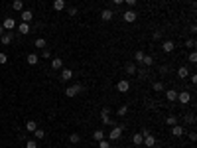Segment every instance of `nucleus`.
I'll return each mask as SVG.
<instances>
[{
  "mask_svg": "<svg viewBox=\"0 0 197 148\" xmlns=\"http://www.w3.org/2000/svg\"><path fill=\"white\" fill-rule=\"evenodd\" d=\"M124 128H126L124 125H114V126H112V130H111V134H108V138H111V140H120Z\"/></svg>",
  "mask_w": 197,
  "mask_h": 148,
  "instance_id": "1",
  "label": "nucleus"
},
{
  "mask_svg": "<svg viewBox=\"0 0 197 148\" xmlns=\"http://www.w3.org/2000/svg\"><path fill=\"white\" fill-rule=\"evenodd\" d=\"M175 101H179L181 105H187L191 101V93L189 91H178V99Z\"/></svg>",
  "mask_w": 197,
  "mask_h": 148,
  "instance_id": "2",
  "label": "nucleus"
},
{
  "mask_svg": "<svg viewBox=\"0 0 197 148\" xmlns=\"http://www.w3.org/2000/svg\"><path fill=\"white\" fill-rule=\"evenodd\" d=\"M81 85H79V83H75V85H71V87H67L65 89V95L67 97H75V95H79V93H81Z\"/></svg>",
  "mask_w": 197,
  "mask_h": 148,
  "instance_id": "3",
  "label": "nucleus"
},
{
  "mask_svg": "<svg viewBox=\"0 0 197 148\" xmlns=\"http://www.w3.org/2000/svg\"><path fill=\"white\" fill-rule=\"evenodd\" d=\"M148 75H150V69H148V67H140V65H138L136 77L140 79V81H146V79H148Z\"/></svg>",
  "mask_w": 197,
  "mask_h": 148,
  "instance_id": "4",
  "label": "nucleus"
},
{
  "mask_svg": "<svg viewBox=\"0 0 197 148\" xmlns=\"http://www.w3.org/2000/svg\"><path fill=\"white\" fill-rule=\"evenodd\" d=\"M122 18H124V22H128V24H132V22H136V18H138V14L134 10H126L122 14Z\"/></svg>",
  "mask_w": 197,
  "mask_h": 148,
  "instance_id": "5",
  "label": "nucleus"
},
{
  "mask_svg": "<svg viewBox=\"0 0 197 148\" xmlns=\"http://www.w3.org/2000/svg\"><path fill=\"white\" fill-rule=\"evenodd\" d=\"M116 89H118L120 93H128L130 91V83H128L126 79H120V81L116 83Z\"/></svg>",
  "mask_w": 197,
  "mask_h": 148,
  "instance_id": "6",
  "label": "nucleus"
},
{
  "mask_svg": "<svg viewBox=\"0 0 197 148\" xmlns=\"http://www.w3.org/2000/svg\"><path fill=\"white\" fill-rule=\"evenodd\" d=\"M32 30H33V28H32L28 22H22V24L18 26V34H20V36H26V34H30Z\"/></svg>",
  "mask_w": 197,
  "mask_h": 148,
  "instance_id": "7",
  "label": "nucleus"
},
{
  "mask_svg": "<svg viewBox=\"0 0 197 148\" xmlns=\"http://www.w3.org/2000/svg\"><path fill=\"white\" fill-rule=\"evenodd\" d=\"M162 49H164L166 53H171V52L175 49V44H174L171 40H167V42H164V44H162Z\"/></svg>",
  "mask_w": 197,
  "mask_h": 148,
  "instance_id": "8",
  "label": "nucleus"
},
{
  "mask_svg": "<svg viewBox=\"0 0 197 148\" xmlns=\"http://www.w3.org/2000/svg\"><path fill=\"white\" fill-rule=\"evenodd\" d=\"M112 16H114V12H112L111 8H104V10L100 12V18H103L104 22H108V20H112Z\"/></svg>",
  "mask_w": 197,
  "mask_h": 148,
  "instance_id": "9",
  "label": "nucleus"
},
{
  "mask_svg": "<svg viewBox=\"0 0 197 148\" xmlns=\"http://www.w3.org/2000/svg\"><path fill=\"white\" fill-rule=\"evenodd\" d=\"M2 26H4V30H14L16 28V20L14 18H6L2 22Z\"/></svg>",
  "mask_w": 197,
  "mask_h": 148,
  "instance_id": "10",
  "label": "nucleus"
},
{
  "mask_svg": "<svg viewBox=\"0 0 197 148\" xmlns=\"http://www.w3.org/2000/svg\"><path fill=\"white\" fill-rule=\"evenodd\" d=\"M171 134H174V136H183V134H185V130H183V126L174 125V126H171Z\"/></svg>",
  "mask_w": 197,
  "mask_h": 148,
  "instance_id": "11",
  "label": "nucleus"
},
{
  "mask_svg": "<svg viewBox=\"0 0 197 148\" xmlns=\"http://www.w3.org/2000/svg\"><path fill=\"white\" fill-rule=\"evenodd\" d=\"M0 44H2V45H10L12 44V34H6V32H4L2 36H0Z\"/></svg>",
  "mask_w": 197,
  "mask_h": 148,
  "instance_id": "12",
  "label": "nucleus"
},
{
  "mask_svg": "<svg viewBox=\"0 0 197 148\" xmlns=\"http://www.w3.org/2000/svg\"><path fill=\"white\" fill-rule=\"evenodd\" d=\"M142 144H146L148 148H154V144H156V138H154V134H148V136H144V142Z\"/></svg>",
  "mask_w": 197,
  "mask_h": 148,
  "instance_id": "13",
  "label": "nucleus"
},
{
  "mask_svg": "<svg viewBox=\"0 0 197 148\" xmlns=\"http://www.w3.org/2000/svg\"><path fill=\"white\" fill-rule=\"evenodd\" d=\"M178 77H179V79H185V77H189V69H187L185 65H181V67L178 69Z\"/></svg>",
  "mask_w": 197,
  "mask_h": 148,
  "instance_id": "14",
  "label": "nucleus"
},
{
  "mask_svg": "<svg viewBox=\"0 0 197 148\" xmlns=\"http://www.w3.org/2000/svg\"><path fill=\"white\" fill-rule=\"evenodd\" d=\"M166 99L170 101V103H174V101L178 99V91H175V89H170V91H166Z\"/></svg>",
  "mask_w": 197,
  "mask_h": 148,
  "instance_id": "15",
  "label": "nucleus"
},
{
  "mask_svg": "<svg viewBox=\"0 0 197 148\" xmlns=\"http://www.w3.org/2000/svg\"><path fill=\"white\" fill-rule=\"evenodd\" d=\"M32 18H33V12L32 10H24L22 12V22H28V24H30Z\"/></svg>",
  "mask_w": 197,
  "mask_h": 148,
  "instance_id": "16",
  "label": "nucleus"
},
{
  "mask_svg": "<svg viewBox=\"0 0 197 148\" xmlns=\"http://www.w3.org/2000/svg\"><path fill=\"white\" fill-rule=\"evenodd\" d=\"M53 10H57V12L65 10V0H53Z\"/></svg>",
  "mask_w": 197,
  "mask_h": 148,
  "instance_id": "17",
  "label": "nucleus"
},
{
  "mask_svg": "<svg viewBox=\"0 0 197 148\" xmlns=\"http://www.w3.org/2000/svg\"><path fill=\"white\" fill-rule=\"evenodd\" d=\"M71 77H73V71L71 69H63L61 71V81H71Z\"/></svg>",
  "mask_w": 197,
  "mask_h": 148,
  "instance_id": "18",
  "label": "nucleus"
},
{
  "mask_svg": "<svg viewBox=\"0 0 197 148\" xmlns=\"http://www.w3.org/2000/svg\"><path fill=\"white\" fill-rule=\"evenodd\" d=\"M136 63H126V67H124V71H126L128 75H136Z\"/></svg>",
  "mask_w": 197,
  "mask_h": 148,
  "instance_id": "19",
  "label": "nucleus"
},
{
  "mask_svg": "<svg viewBox=\"0 0 197 148\" xmlns=\"http://www.w3.org/2000/svg\"><path fill=\"white\" fill-rule=\"evenodd\" d=\"M140 65H144V67H152V65H154V57H152V56H144V59H142Z\"/></svg>",
  "mask_w": 197,
  "mask_h": 148,
  "instance_id": "20",
  "label": "nucleus"
},
{
  "mask_svg": "<svg viewBox=\"0 0 197 148\" xmlns=\"http://www.w3.org/2000/svg\"><path fill=\"white\" fill-rule=\"evenodd\" d=\"M51 67L53 69H61V67H63V59H59V57L51 59Z\"/></svg>",
  "mask_w": 197,
  "mask_h": 148,
  "instance_id": "21",
  "label": "nucleus"
},
{
  "mask_svg": "<svg viewBox=\"0 0 197 148\" xmlns=\"http://www.w3.org/2000/svg\"><path fill=\"white\" fill-rule=\"evenodd\" d=\"M33 45H36L37 49H45V45H47V44H45V40H44V38H37V40L33 42Z\"/></svg>",
  "mask_w": 197,
  "mask_h": 148,
  "instance_id": "22",
  "label": "nucleus"
},
{
  "mask_svg": "<svg viewBox=\"0 0 197 148\" xmlns=\"http://www.w3.org/2000/svg\"><path fill=\"white\" fill-rule=\"evenodd\" d=\"M144 56H146V53L142 52V49H138V52L134 53V61H136L138 65H140V63H142V59H144Z\"/></svg>",
  "mask_w": 197,
  "mask_h": 148,
  "instance_id": "23",
  "label": "nucleus"
},
{
  "mask_svg": "<svg viewBox=\"0 0 197 148\" xmlns=\"http://www.w3.org/2000/svg\"><path fill=\"white\" fill-rule=\"evenodd\" d=\"M132 142H134V144H136V146H140L142 142H144V136H142L140 132H136V134H134V136H132Z\"/></svg>",
  "mask_w": 197,
  "mask_h": 148,
  "instance_id": "24",
  "label": "nucleus"
},
{
  "mask_svg": "<svg viewBox=\"0 0 197 148\" xmlns=\"http://www.w3.org/2000/svg\"><path fill=\"white\" fill-rule=\"evenodd\" d=\"M26 59H28V63H30V65H36V63L40 61V57H37L36 53H28V57H26Z\"/></svg>",
  "mask_w": 197,
  "mask_h": 148,
  "instance_id": "25",
  "label": "nucleus"
},
{
  "mask_svg": "<svg viewBox=\"0 0 197 148\" xmlns=\"http://www.w3.org/2000/svg\"><path fill=\"white\" fill-rule=\"evenodd\" d=\"M12 8H14L16 12H20L24 8V2H22V0H14V2H12Z\"/></svg>",
  "mask_w": 197,
  "mask_h": 148,
  "instance_id": "26",
  "label": "nucleus"
},
{
  "mask_svg": "<svg viewBox=\"0 0 197 148\" xmlns=\"http://www.w3.org/2000/svg\"><path fill=\"white\" fill-rule=\"evenodd\" d=\"M152 89H154V93H160V91H164V83H162V81H156V83L152 85Z\"/></svg>",
  "mask_w": 197,
  "mask_h": 148,
  "instance_id": "27",
  "label": "nucleus"
},
{
  "mask_svg": "<svg viewBox=\"0 0 197 148\" xmlns=\"http://www.w3.org/2000/svg\"><path fill=\"white\" fill-rule=\"evenodd\" d=\"M93 138H95L97 142H99V140H103V138H104V132H103L100 128H99V130H95V132H93Z\"/></svg>",
  "mask_w": 197,
  "mask_h": 148,
  "instance_id": "28",
  "label": "nucleus"
},
{
  "mask_svg": "<svg viewBox=\"0 0 197 148\" xmlns=\"http://www.w3.org/2000/svg\"><path fill=\"white\" fill-rule=\"evenodd\" d=\"M36 128H37V125H36L33 121H28V122H26V130H28V132H33Z\"/></svg>",
  "mask_w": 197,
  "mask_h": 148,
  "instance_id": "29",
  "label": "nucleus"
},
{
  "mask_svg": "<svg viewBox=\"0 0 197 148\" xmlns=\"http://www.w3.org/2000/svg\"><path fill=\"white\" fill-rule=\"evenodd\" d=\"M79 140H81V136H79L77 132H73V134H71V136H69V142H71V144H77Z\"/></svg>",
  "mask_w": 197,
  "mask_h": 148,
  "instance_id": "30",
  "label": "nucleus"
},
{
  "mask_svg": "<svg viewBox=\"0 0 197 148\" xmlns=\"http://www.w3.org/2000/svg\"><path fill=\"white\" fill-rule=\"evenodd\" d=\"M126 113H128V107H126V105H122V107H118V111H116V115H118V117H124V115H126Z\"/></svg>",
  "mask_w": 197,
  "mask_h": 148,
  "instance_id": "31",
  "label": "nucleus"
},
{
  "mask_svg": "<svg viewBox=\"0 0 197 148\" xmlns=\"http://www.w3.org/2000/svg\"><path fill=\"white\" fill-rule=\"evenodd\" d=\"M26 148H37V142L33 140V138H28L26 140Z\"/></svg>",
  "mask_w": 197,
  "mask_h": 148,
  "instance_id": "32",
  "label": "nucleus"
},
{
  "mask_svg": "<svg viewBox=\"0 0 197 148\" xmlns=\"http://www.w3.org/2000/svg\"><path fill=\"white\" fill-rule=\"evenodd\" d=\"M185 48H189V49H195V40H193V38H189V40L185 42Z\"/></svg>",
  "mask_w": 197,
  "mask_h": 148,
  "instance_id": "33",
  "label": "nucleus"
},
{
  "mask_svg": "<svg viewBox=\"0 0 197 148\" xmlns=\"http://www.w3.org/2000/svg\"><path fill=\"white\" fill-rule=\"evenodd\" d=\"M99 148H111V142L103 138V140H99Z\"/></svg>",
  "mask_w": 197,
  "mask_h": 148,
  "instance_id": "34",
  "label": "nucleus"
},
{
  "mask_svg": "<svg viewBox=\"0 0 197 148\" xmlns=\"http://www.w3.org/2000/svg\"><path fill=\"white\" fill-rule=\"evenodd\" d=\"M51 57V52L49 49H41V59H49Z\"/></svg>",
  "mask_w": 197,
  "mask_h": 148,
  "instance_id": "35",
  "label": "nucleus"
},
{
  "mask_svg": "<svg viewBox=\"0 0 197 148\" xmlns=\"http://www.w3.org/2000/svg\"><path fill=\"white\" fill-rule=\"evenodd\" d=\"M167 125H170V126H174V125H178V118H175L174 115H171V117H167Z\"/></svg>",
  "mask_w": 197,
  "mask_h": 148,
  "instance_id": "36",
  "label": "nucleus"
},
{
  "mask_svg": "<svg viewBox=\"0 0 197 148\" xmlns=\"http://www.w3.org/2000/svg\"><path fill=\"white\" fill-rule=\"evenodd\" d=\"M77 8H75V6H71V8H67V14H69V16H77Z\"/></svg>",
  "mask_w": 197,
  "mask_h": 148,
  "instance_id": "37",
  "label": "nucleus"
},
{
  "mask_svg": "<svg viewBox=\"0 0 197 148\" xmlns=\"http://www.w3.org/2000/svg\"><path fill=\"white\" fill-rule=\"evenodd\" d=\"M33 136H36V138H44V130H41V128H36V130H33Z\"/></svg>",
  "mask_w": 197,
  "mask_h": 148,
  "instance_id": "38",
  "label": "nucleus"
},
{
  "mask_svg": "<svg viewBox=\"0 0 197 148\" xmlns=\"http://www.w3.org/2000/svg\"><path fill=\"white\" fill-rule=\"evenodd\" d=\"M187 59H189V63H197V53H195V52H191Z\"/></svg>",
  "mask_w": 197,
  "mask_h": 148,
  "instance_id": "39",
  "label": "nucleus"
},
{
  "mask_svg": "<svg viewBox=\"0 0 197 148\" xmlns=\"http://www.w3.org/2000/svg\"><path fill=\"white\" fill-rule=\"evenodd\" d=\"M4 63H8V56L6 53H0V65H4Z\"/></svg>",
  "mask_w": 197,
  "mask_h": 148,
  "instance_id": "40",
  "label": "nucleus"
},
{
  "mask_svg": "<svg viewBox=\"0 0 197 148\" xmlns=\"http://www.w3.org/2000/svg\"><path fill=\"white\" fill-rule=\"evenodd\" d=\"M185 121H187V122H191V125H193V122H195V115H187V117H185Z\"/></svg>",
  "mask_w": 197,
  "mask_h": 148,
  "instance_id": "41",
  "label": "nucleus"
},
{
  "mask_svg": "<svg viewBox=\"0 0 197 148\" xmlns=\"http://www.w3.org/2000/svg\"><path fill=\"white\" fill-rule=\"evenodd\" d=\"M124 2H126L128 6H136V4H138V0H124Z\"/></svg>",
  "mask_w": 197,
  "mask_h": 148,
  "instance_id": "42",
  "label": "nucleus"
},
{
  "mask_svg": "<svg viewBox=\"0 0 197 148\" xmlns=\"http://www.w3.org/2000/svg\"><path fill=\"white\" fill-rule=\"evenodd\" d=\"M167 69H170L167 65H162V67H160V73H162V75H164V73H167Z\"/></svg>",
  "mask_w": 197,
  "mask_h": 148,
  "instance_id": "43",
  "label": "nucleus"
},
{
  "mask_svg": "<svg viewBox=\"0 0 197 148\" xmlns=\"http://www.w3.org/2000/svg\"><path fill=\"white\" fill-rule=\"evenodd\" d=\"M187 138H189V140H191V142H193V140H195V138H197V134H195V132H189V134H187Z\"/></svg>",
  "mask_w": 197,
  "mask_h": 148,
  "instance_id": "44",
  "label": "nucleus"
},
{
  "mask_svg": "<svg viewBox=\"0 0 197 148\" xmlns=\"http://www.w3.org/2000/svg\"><path fill=\"white\" fill-rule=\"evenodd\" d=\"M189 79H191V83H197V75L195 73H189Z\"/></svg>",
  "mask_w": 197,
  "mask_h": 148,
  "instance_id": "45",
  "label": "nucleus"
},
{
  "mask_svg": "<svg viewBox=\"0 0 197 148\" xmlns=\"http://www.w3.org/2000/svg\"><path fill=\"white\" fill-rule=\"evenodd\" d=\"M162 38V32H154V40H160Z\"/></svg>",
  "mask_w": 197,
  "mask_h": 148,
  "instance_id": "46",
  "label": "nucleus"
},
{
  "mask_svg": "<svg viewBox=\"0 0 197 148\" xmlns=\"http://www.w3.org/2000/svg\"><path fill=\"white\" fill-rule=\"evenodd\" d=\"M112 2H114V4H116V6H118V4H122V2H124V0H112Z\"/></svg>",
  "mask_w": 197,
  "mask_h": 148,
  "instance_id": "47",
  "label": "nucleus"
},
{
  "mask_svg": "<svg viewBox=\"0 0 197 148\" xmlns=\"http://www.w3.org/2000/svg\"><path fill=\"white\" fill-rule=\"evenodd\" d=\"M2 34H4V26H0V36H2Z\"/></svg>",
  "mask_w": 197,
  "mask_h": 148,
  "instance_id": "48",
  "label": "nucleus"
}]
</instances>
